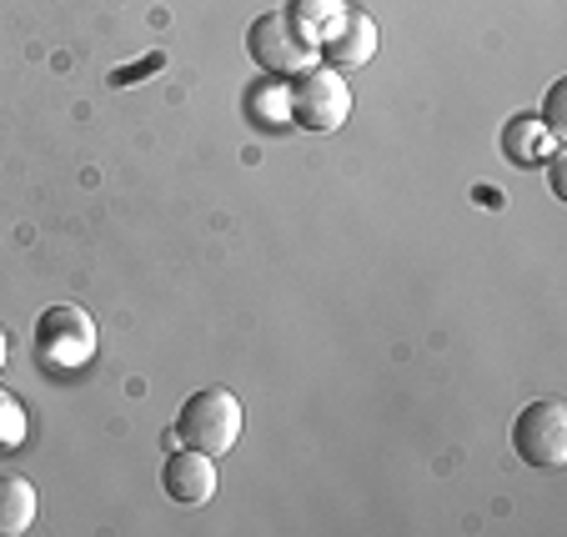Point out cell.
I'll use <instances>...</instances> for the list:
<instances>
[{
  "mask_svg": "<svg viewBox=\"0 0 567 537\" xmlns=\"http://www.w3.org/2000/svg\"><path fill=\"white\" fill-rule=\"evenodd\" d=\"M377 55V21L357 6H347L337 31L321 41V61L337 65V71H352V65H367Z\"/></svg>",
  "mask_w": 567,
  "mask_h": 537,
  "instance_id": "obj_7",
  "label": "cell"
},
{
  "mask_svg": "<svg viewBox=\"0 0 567 537\" xmlns=\"http://www.w3.org/2000/svg\"><path fill=\"white\" fill-rule=\"evenodd\" d=\"M21 442H25V407L11 392H0V452H16Z\"/></svg>",
  "mask_w": 567,
  "mask_h": 537,
  "instance_id": "obj_12",
  "label": "cell"
},
{
  "mask_svg": "<svg viewBox=\"0 0 567 537\" xmlns=\"http://www.w3.org/2000/svg\"><path fill=\"white\" fill-rule=\"evenodd\" d=\"M347 116H352V86L337 65L321 61L291 81V121L301 131H342Z\"/></svg>",
  "mask_w": 567,
  "mask_h": 537,
  "instance_id": "obj_3",
  "label": "cell"
},
{
  "mask_svg": "<svg viewBox=\"0 0 567 537\" xmlns=\"http://www.w3.org/2000/svg\"><path fill=\"white\" fill-rule=\"evenodd\" d=\"M6 352H11V337H6V327H0V366H6Z\"/></svg>",
  "mask_w": 567,
  "mask_h": 537,
  "instance_id": "obj_15",
  "label": "cell"
},
{
  "mask_svg": "<svg viewBox=\"0 0 567 537\" xmlns=\"http://www.w3.org/2000/svg\"><path fill=\"white\" fill-rule=\"evenodd\" d=\"M563 111H567V81H553V91H547V106H543V126H547V136L563 146L567 141V121H563Z\"/></svg>",
  "mask_w": 567,
  "mask_h": 537,
  "instance_id": "obj_13",
  "label": "cell"
},
{
  "mask_svg": "<svg viewBox=\"0 0 567 537\" xmlns=\"http://www.w3.org/2000/svg\"><path fill=\"white\" fill-rule=\"evenodd\" d=\"M35 507H41V497H35V487L25 477H0V537L31 533Z\"/></svg>",
  "mask_w": 567,
  "mask_h": 537,
  "instance_id": "obj_9",
  "label": "cell"
},
{
  "mask_svg": "<svg viewBox=\"0 0 567 537\" xmlns=\"http://www.w3.org/2000/svg\"><path fill=\"white\" fill-rule=\"evenodd\" d=\"M557 151V141L547 136V126L537 116H513L503 126V156L513 166H543Z\"/></svg>",
  "mask_w": 567,
  "mask_h": 537,
  "instance_id": "obj_8",
  "label": "cell"
},
{
  "mask_svg": "<svg viewBox=\"0 0 567 537\" xmlns=\"http://www.w3.org/2000/svg\"><path fill=\"white\" fill-rule=\"evenodd\" d=\"M342 11H347L342 0H297V6H291L287 16H291V21H297V31L307 35V41L321 51V41H327V35L337 31V21H342Z\"/></svg>",
  "mask_w": 567,
  "mask_h": 537,
  "instance_id": "obj_10",
  "label": "cell"
},
{
  "mask_svg": "<svg viewBox=\"0 0 567 537\" xmlns=\"http://www.w3.org/2000/svg\"><path fill=\"white\" fill-rule=\"evenodd\" d=\"M513 447L533 467H563L567 463V407L553 397L527 402V412L513 422Z\"/></svg>",
  "mask_w": 567,
  "mask_h": 537,
  "instance_id": "obj_5",
  "label": "cell"
},
{
  "mask_svg": "<svg viewBox=\"0 0 567 537\" xmlns=\"http://www.w3.org/2000/svg\"><path fill=\"white\" fill-rule=\"evenodd\" d=\"M251 111H257V121L261 126H287L291 121V86H267V91H257L251 96Z\"/></svg>",
  "mask_w": 567,
  "mask_h": 537,
  "instance_id": "obj_11",
  "label": "cell"
},
{
  "mask_svg": "<svg viewBox=\"0 0 567 537\" xmlns=\"http://www.w3.org/2000/svg\"><path fill=\"white\" fill-rule=\"evenodd\" d=\"M161 487H166L172 503L202 507V503H212V493H216V463L206 457V452L182 447V452L166 457V467H161Z\"/></svg>",
  "mask_w": 567,
  "mask_h": 537,
  "instance_id": "obj_6",
  "label": "cell"
},
{
  "mask_svg": "<svg viewBox=\"0 0 567 537\" xmlns=\"http://www.w3.org/2000/svg\"><path fill=\"white\" fill-rule=\"evenodd\" d=\"M35 352L41 362L61 366V372H75L96 357V322L81 307H45L41 322H35Z\"/></svg>",
  "mask_w": 567,
  "mask_h": 537,
  "instance_id": "obj_4",
  "label": "cell"
},
{
  "mask_svg": "<svg viewBox=\"0 0 567 537\" xmlns=\"http://www.w3.org/2000/svg\"><path fill=\"white\" fill-rule=\"evenodd\" d=\"M247 51H251V61H257V71L281 75V81H297L311 65H321V51L297 31V21H291L287 11L257 16L247 31Z\"/></svg>",
  "mask_w": 567,
  "mask_h": 537,
  "instance_id": "obj_2",
  "label": "cell"
},
{
  "mask_svg": "<svg viewBox=\"0 0 567 537\" xmlns=\"http://www.w3.org/2000/svg\"><path fill=\"white\" fill-rule=\"evenodd\" d=\"M241 427H247V407L241 397L226 388H202L182 402V417H176V442L182 447H196L206 457H221L241 442Z\"/></svg>",
  "mask_w": 567,
  "mask_h": 537,
  "instance_id": "obj_1",
  "label": "cell"
},
{
  "mask_svg": "<svg viewBox=\"0 0 567 537\" xmlns=\"http://www.w3.org/2000/svg\"><path fill=\"white\" fill-rule=\"evenodd\" d=\"M547 176H553V196H563V151L547 156Z\"/></svg>",
  "mask_w": 567,
  "mask_h": 537,
  "instance_id": "obj_14",
  "label": "cell"
}]
</instances>
